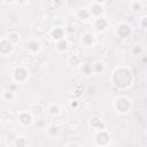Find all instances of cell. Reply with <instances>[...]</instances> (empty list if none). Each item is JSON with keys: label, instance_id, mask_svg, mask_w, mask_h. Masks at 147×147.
Instances as JSON below:
<instances>
[{"label": "cell", "instance_id": "obj_17", "mask_svg": "<svg viewBox=\"0 0 147 147\" xmlns=\"http://www.w3.org/2000/svg\"><path fill=\"white\" fill-rule=\"evenodd\" d=\"M67 41L64 40V39H62V40H60V41H57V44H56V48L59 49V51H61V52H63V51H65L67 49Z\"/></svg>", "mask_w": 147, "mask_h": 147}, {"label": "cell", "instance_id": "obj_27", "mask_svg": "<svg viewBox=\"0 0 147 147\" xmlns=\"http://www.w3.org/2000/svg\"><path fill=\"white\" fill-rule=\"evenodd\" d=\"M77 106H78V102H77V101H72V102H71V107H72V108H76Z\"/></svg>", "mask_w": 147, "mask_h": 147}, {"label": "cell", "instance_id": "obj_3", "mask_svg": "<svg viewBox=\"0 0 147 147\" xmlns=\"http://www.w3.org/2000/svg\"><path fill=\"white\" fill-rule=\"evenodd\" d=\"M109 140H110V137H109V134H108L107 132H105V131H100V132L95 136V142H96L98 145H100V146H106V145L109 142Z\"/></svg>", "mask_w": 147, "mask_h": 147}, {"label": "cell", "instance_id": "obj_10", "mask_svg": "<svg viewBox=\"0 0 147 147\" xmlns=\"http://www.w3.org/2000/svg\"><path fill=\"white\" fill-rule=\"evenodd\" d=\"M90 124H91V126H93V127H95V129H99V130H103V129H105V124H103V122H102L100 118H98V117H93V118H91Z\"/></svg>", "mask_w": 147, "mask_h": 147}, {"label": "cell", "instance_id": "obj_16", "mask_svg": "<svg viewBox=\"0 0 147 147\" xmlns=\"http://www.w3.org/2000/svg\"><path fill=\"white\" fill-rule=\"evenodd\" d=\"M25 144H26V140L24 137H17L15 139V146L16 147H25Z\"/></svg>", "mask_w": 147, "mask_h": 147}, {"label": "cell", "instance_id": "obj_8", "mask_svg": "<svg viewBox=\"0 0 147 147\" xmlns=\"http://www.w3.org/2000/svg\"><path fill=\"white\" fill-rule=\"evenodd\" d=\"M107 25H108V22H107V20L103 18V17H99V18H96L95 22H94V26H95V29L99 30V31L105 30V29L107 28Z\"/></svg>", "mask_w": 147, "mask_h": 147}, {"label": "cell", "instance_id": "obj_15", "mask_svg": "<svg viewBox=\"0 0 147 147\" xmlns=\"http://www.w3.org/2000/svg\"><path fill=\"white\" fill-rule=\"evenodd\" d=\"M78 17L80 20H87L90 17V13H88V9H79L78 10Z\"/></svg>", "mask_w": 147, "mask_h": 147}, {"label": "cell", "instance_id": "obj_26", "mask_svg": "<svg viewBox=\"0 0 147 147\" xmlns=\"http://www.w3.org/2000/svg\"><path fill=\"white\" fill-rule=\"evenodd\" d=\"M140 7H141V3H139V2H134V3H133V9H134V10L140 9Z\"/></svg>", "mask_w": 147, "mask_h": 147}, {"label": "cell", "instance_id": "obj_18", "mask_svg": "<svg viewBox=\"0 0 147 147\" xmlns=\"http://www.w3.org/2000/svg\"><path fill=\"white\" fill-rule=\"evenodd\" d=\"M82 70H83V72H84L85 75H90V74H92V70H93V69H92V65H91V64H84Z\"/></svg>", "mask_w": 147, "mask_h": 147}, {"label": "cell", "instance_id": "obj_12", "mask_svg": "<svg viewBox=\"0 0 147 147\" xmlns=\"http://www.w3.org/2000/svg\"><path fill=\"white\" fill-rule=\"evenodd\" d=\"M26 47H28V49H30L31 52H37V51H39V48H40V44H39L37 40H31V41L28 42Z\"/></svg>", "mask_w": 147, "mask_h": 147}, {"label": "cell", "instance_id": "obj_20", "mask_svg": "<svg viewBox=\"0 0 147 147\" xmlns=\"http://www.w3.org/2000/svg\"><path fill=\"white\" fill-rule=\"evenodd\" d=\"M48 132H49L52 136H55V134L59 133V127H57L56 125H51L49 129H48Z\"/></svg>", "mask_w": 147, "mask_h": 147}, {"label": "cell", "instance_id": "obj_23", "mask_svg": "<svg viewBox=\"0 0 147 147\" xmlns=\"http://www.w3.org/2000/svg\"><path fill=\"white\" fill-rule=\"evenodd\" d=\"M94 70H95L96 72H101V71L103 70L102 64H101V63H99V62H98V63H95V64H94Z\"/></svg>", "mask_w": 147, "mask_h": 147}, {"label": "cell", "instance_id": "obj_21", "mask_svg": "<svg viewBox=\"0 0 147 147\" xmlns=\"http://www.w3.org/2000/svg\"><path fill=\"white\" fill-rule=\"evenodd\" d=\"M32 111H33V114L39 115L41 113V107L39 105H34V106H32Z\"/></svg>", "mask_w": 147, "mask_h": 147}, {"label": "cell", "instance_id": "obj_22", "mask_svg": "<svg viewBox=\"0 0 147 147\" xmlns=\"http://www.w3.org/2000/svg\"><path fill=\"white\" fill-rule=\"evenodd\" d=\"M59 110H60L59 106H55V105L51 106V108H49V113H51L52 115H55V114H57V113H59Z\"/></svg>", "mask_w": 147, "mask_h": 147}, {"label": "cell", "instance_id": "obj_13", "mask_svg": "<svg viewBox=\"0 0 147 147\" xmlns=\"http://www.w3.org/2000/svg\"><path fill=\"white\" fill-rule=\"evenodd\" d=\"M82 41H83V44H84V45L88 46V45H92V44H93L94 38H93V36H92L91 33H85V34L83 36Z\"/></svg>", "mask_w": 147, "mask_h": 147}, {"label": "cell", "instance_id": "obj_5", "mask_svg": "<svg viewBox=\"0 0 147 147\" xmlns=\"http://www.w3.org/2000/svg\"><path fill=\"white\" fill-rule=\"evenodd\" d=\"M28 77V71L22 68V67H18L14 70V78L17 80V82H24Z\"/></svg>", "mask_w": 147, "mask_h": 147}, {"label": "cell", "instance_id": "obj_11", "mask_svg": "<svg viewBox=\"0 0 147 147\" xmlns=\"http://www.w3.org/2000/svg\"><path fill=\"white\" fill-rule=\"evenodd\" d=\"M18 119H20V122H21L23 125H29V124L31 123V121H32V117H31V115L28 114V113H22V114L20 115Z\"/></svg>", "mask_w": 147, "mask_h": 147}, {"label": "cell", "instance_id": "obj_24", "mask_svg": "<svg viewBox=\"0 0 147 147\" xmlns=\"http://www.w3.org/2000/svg\"><path fill=\"white\" fill-rule=\"evenodd\" d=\"M78 62H79V59H78L77 56H72V57L70 59V64H72V65H77Z\"/></svg>", "mask_w": 147, "mask_h": 147}, {"label": "cell", "instance_id": "obj_28", "mask_svg": "<svg viewBox=\"0 0 147 147\" xmlns=\"http://www.w3.org/2000/svg\"><path fill=\"white\" fill-rule=\"evenodd\" d=\"M146 26V17H144V20H142V28H145Z\"/></svg>", "mask_w": 147, "mask_h": 147}, {"label": "cell", "instance_id": "obj_2", "mask_svg": "<svg viewBox=\"0 0 147 147\" xmlns=\"http://www.w3.org/2000/svg\"><path fill=\"white\" fill-rule=\"evenodd\" d=\"M130 107H131V103H130L129 99H126V98H118V99H116V101H115V108H116L119 113H122V114L129 111Z\"/></svg>", "mask_w": 147, "mask_h": 147}, {"label": "cell", "instance_id": "obj_7", "mask_svg": "<svg viewBox=\"0 0 147 147\" xmlns=\"http://www.w3.org/2000/svg\"><path fill=\"white\" fill-rule=\"evenodd\" d=\"M13 49V45L8 40H1L0 41V53L1 54H8Z\"/></svg>", "mask_w": 147, "mask_h": 147}, {"label": "cell", "instance_id": "obj_6", "mask_svg": "<svg viewBox=\"0 0 147 147\" xmlns=\"http://www.w3.org/2000/svg\"><path fill=\"white\" fill-rule=\"evenodd\" d=\"M130 33H131V26L129 24L123 23V24L118 25V28H117V34L121 38H126V37H129Z\"/></svg>", "mask_w": 147, "mask_h": 147}, {"label": "cell", "instance_id": "obj_1", "mask_svg": "<svg viewBox=\"0 0 147 147\" xmlns=\"http://www.w3.org/2000/svg\"><path fill=\"white\" fill-rule=\"evenodd\" d=\"M113 83L118 88H126L132 83V74L126 68H118L113 75Z\"/></svg>", "mask_w": 147, "mask_h": 147}, {"label": "cell", "instance_id": "obj_4", "mask_svg": "<svg viewBox=\"0 0 147 147\" xmlns=\"http://www.w3.org/2000/svg\"><path fill=\"white\" fill-rule=\"evenodd\" d=\"M90 15H94V16H99L103 13V6L100 2H93L90 5V10H88Z\"/></svg>", "mask_w": 147, "mask_h": 147}, {"label": "cell", "instance_id": "obj_9", "mask_svg": "<svg viewBox=\"0 0 147 147\" xmlns=\"http://www.w3.org/2000/svg\"><path fill=\"white\" fill-rule=\"evenodd\" d=\"M52 37H53L54 40H57V41L62 40L63 37H64V31H63V29H61V28H55V29L52 31Z\"/></svg>", "mask_w": 147, "mask_h": 147}, {"label": "cell", "instance_id": "obj_29", "mask_svg": "<svg viewBox=\"0 0 147 147\" xmlns=\"http://www.w3.org/2000/svg\"><path fill=\"white\" fill-rule=\"evenodd\" d=\"M69 147H78V146H77V145H76V144H71V145H70V146H69Z\"/></svg>", "mask_w": 147, "mask_h": 147}, {"label": "cell", "instance_id": "obj_14", "mask_svg": "<svg viewBox=\"0 0 147 147\" xmlns=\"http://www.w3.org/2000/svg\"><path fill=\"white\" fill-rule=\"evenodd\" d=\"M11 45L13 44H16L18 40H20V37H18V33H16V32H10L9 34H8V39H7Z\"/></svg>", "mask_w": 147, "mask_h": 147}, {"label": "cell", "instance_id": "obj_25", "mask_svg": "<svg viewBox=\"0 0 147 147\" xmlns=\"http://www.w3.org/2000/svg\"><path fill=\"white\" fill-rule=\"evenodd\" d=\"M141 53V47L140 46H134V48H133V54H140Z\"/></svg>", "mask_w": 147, "mask_h": 147}, {"label": "cell", "instance_id": "obj_19", "mask_svg": "<svg viewBox=\"0 0 147 147\" xmlns=\"http://www.w3.org/2000/svg\"><path fill=\"white\" fill-rule=\"evenodd\" d=\"M3 98H5V100L10 101V100H13V99H14V93H13V92H10V91H6V92L3 93Z\"/></svg>", "mask_w": 147, "mask_h": 147}]
</instances>
